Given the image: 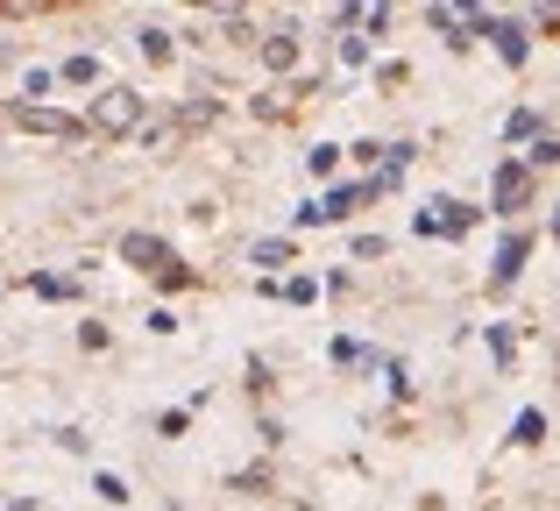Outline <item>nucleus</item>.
<instances>
[{
	"mask_svg": "<svg viewBox=\"0 0 560 511\" xmlns=\"http://www.w3.org/2000/svg\"><path fill=\"white\" fill-rule=\"evenodd\" d=\"M136 114H142V93H136V85H107V93H100V107H93V121L121 136V128H136Z\"/></svg>",
	"mask_w": 560,
	"mask_h": 511,
	"instance_id": "1",
	"label": "nucleus"
},
{
	"mask_svg": "<svg viewBox=\"0 0 560 511\" xmlns=\"http://www.w3.org/2000/svg\"><path fill=\"white\" fill-rule=\"evenodd\" d=\"M128 256H136V263H156V256H164V242H150V235H136V242H128Z\"/></svg>",
	"mask_w": 560,
	"mask_h": 511,
	"instance_id": "3",
	"label": "nucleus"
},
{
	"mask_svg": "<svg viewBox=\"0 0 560 511\" xmlns=\"http://www.w3.org/2000/svg\"><path fill=\"white\" fill-rule=\"evenodd\" d=\"M65 79H71V85H93V79H100V57H71Z\"/></svg>",
	"mask_w": 560,
	"mask_h": 511,
	"instance_id": "2",
	"label": "nucleus"
}]
</instances>
